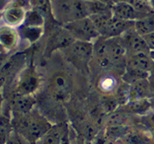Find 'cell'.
<instances>
[{
  "label": "cell",
  "instance_id": "6da1fadb",
  "mask_svg": "<svg viewBox=\"0 0 154 144\" xmlns=\"http://www.w3.org/2000/svg\"><path fill=\"white\" fill-rule=\"evenodd\" d=\"M53 125L35 110L25 115L11 116L12 129L32 144H36Z\"/></svg>",
  "mask_w": 154,
  "mask_h": 144
},
{
  "label": "cell",
  "instance_id": "7a4b0ae2",
  "mask_svg": "<svg viewBox=\"0 0 154 144\" xmlns=\"http://www.w3.org/2000/svg\"><path fill=\"white\" fill-rule=\"evenodd\" d=\"M127 52L120 38L99 37L93 43V56L101 67H108L120 62Z\"/></svg>",
  "mask_w": 154,
  "mask_h": 144
},
{
  "label": "cell",
  "instance_id": "3957f363",
  "mask_svg": "<svg viewBox=\"0 0 154 144\" xmlns=\"http://www.w3.org/2000/svg\"><path fill=\"white\" fill-rule=\"evenodd\" d=\"M52 13L56 23L62 26L88 17L85 0H52Z\"/></svg>",
  "mask_w": 154,
  "mask_h": 144
},
{
  "label": "cell",
  "instance_id": "277c9868",
  "mask_svg": "<svg viewBox=\"0 0 154 144\" xmlns=\"http://www.w3.org/2000/svg\"><path fill=\"white\" fill-rule=\"evenodd\" d=\"M75 40L93 43L101 36L90 17H85L63 25Z\"/></svg>",
  "mask_w": 154,
  "mask_h": 144
},
{
  "label": "cell",
  "instance_id": "5b68a950",
  "mask_svg": "<svg viewBox=\"0 0 154 144\" xmlns=\"http://www.w3.org/2000/svg\"><path fill=\"white\" fill-rule=\"evenodd\" d=\"M30 8L29 0H12L1 12V21L17 28L24 24L27 11Z\"/></svg>",
  "mask_w": 154,
  "mask_h": 144
},
{
  "label": "cell",
  "instance_id": "8992f818",
  "mask_svg": "<svg viewBox=\"0 0 154 144\" xmlns=\"http://www.w3.org/2000/svg\"><path fill=\"white\" fill-rule=\"evenodd\" d=\"M64 51L72 64L77 68L85 69L93 57V43L75 40Z\"/></svg>",
  "mask_w": 154,
  "mask_h": 144
},
{
  "label": "cell",
  "instance_id": "52a82bcc",
  "mask_svg": "<svg viewBox=\"0 0 154 144\" xmlns=\"http://www.w3.org/2000/svg\"><path fill=\"white\" fill-rule=\"evenodd\" d=\"M71 33L62 25L54 24L45 43V52L49 54L56 50H64L75 41Z\"/></svg>",
  "mask_w": 154,
  "mask_h": 144
},
{
  "label": "cell",
  "instance_id": "ba28073f",
  "mask_svg": "<svg viewBox=\"0 0 154 144\" xmlns=\"http://www.w3.org/2000/svg\"><path fill=\"white\" fill-rule=\"evenodd\" d=\"M40 85V79L33 67L24 68L19 74L16 80V95H32Z\"/></svg>",
  "mask_w": 154,
  "mask_h": 144
},
{
  "label": "cell",
  "instance_id": "9c48e42d",
  "mask_svg": "<svg viewBox=\"0 0 154 144\" xmlns=\"http://www.w3.org/2000/svg\"><path fill=\"white\" fill-rule=\"evenodd\" d=\"M128 56L140 53H150V49L143 38L136 32L135 28L125 32L120 37Z\"/></svg>",
  "mask_w": 154,
  "mask_h": 144
},
{
  "label": "cell",
  "instance_id": "30bf717a",
  "mask_svg": "<svg viewBox=\"0 0 154 144\" xmlns=\"http://www.w3.org/2000/svg\"><path fill=\"white\" fill-rule=\"evenodd\" d=\"M0 44L6 53L16 50L20 44V39L16 28L11 27L3 23L0 24Z\"/></svg>",
  "mask_w": 154,
  "mask_h": 144
},
{
  "label": "cell",
  "instance_id": "8fae6325",
  "mask_svg": "<svg viewBox=\"0 0 154 144\" xmlns=\"http://www.w3.org/2000/svg\"><path fill=\"white\" fill-rule=\"evenodd\" d=\"M36 104L32 95H16L11 100L10 110L11 116H21L29 113L34 110Z\"/></svg>",
  "mask_w": 154,
  "mask_h": 144
},
{
  "label": "cell",
  "instance_id": "7c38bea8",
  "mask_svg": "<svg viewBox=\"0 0 154 144\" xmlns=\"http://www.w3.org/2000/svg\"><path fill=\"white\" fill-rule=\"evenodd\" d=\"M50 89L56 100H64L71 91V83L68 78L63 74H55L50 81Z\"/></svg>",
  "mask_w": 154,
  "mask_h": 144
},
{
  "label": "cell",
  "instance_id": "4fadbf2b",
  "mask_svg": "<svg viewBox=\"0 0 154 144\" xmlns=\"http://www.w3.org/2000/svg\"><path fill=\"white\" fill-rule=\"evenodd\" d=\"M111 12L114 18L125 21H136L146 16L138 12L127 2L114 3L111 7Z\"/></svg>",
  "mask_w": 154,
  "mask_h": 144
},
{
  "label": "cell",
  "instance_id": "5bb4252c",
  "mask_svg": "<svg viewBox=\"0 0 154 144\" xmlns=\"http://www.w3.org/2000/svg\"><path fill=\"white\" fill-rule=\"evenodd\" d=\"M134 27L135 21H125L116 19L113 16L101 36L106 38H120L125 32Z\"/></svg>",
  "mask_w": 154,
  "mask_h": 144
},
{
  "label": "cell",
  "instance_id": "9a60e30c",
  "mask_svg": "<svg viewBox=\"0 0 154 144\" xmlns=\"http://www.w3.org/2000/svg\"><path fill=\"white\" fill-rule=\"evenodd\" d=\"M68 125L65 122L54 124L36 144H61L63 134L68 128Z\"/></svg>",
  "mask_w": 154,
  "mask_h": 144
},
{
  "label": "cell",
  "instance_id": "2e32d148",
  "mask_svg": "<svg viewBox=\"0 0 154 144\" xmlns=\"http://www.w3.org/2000/svg\"><path fill=\"white\" fill-rule=\"evenodd\" d=\"M150 94H152V88L149 79L138 80L130 84L128 103L141 99H147Z\"/></svg>",
  "mask_w": 154,
  "mask_h": 144
},
{
  "label": "cell",
  "instance_id": "e0dca14e",
  "mask_svg": "<svg viewBox=\"0 0 154 144\" xmlns=\"http://www.w3.org/2000/svg\"><path fill=\"white\" fill-rule=\"evenodd\" d=\"M20 42L33 44L40 40L44 34L45 28L39 27L26 26L22 24L21 26L17 28Z\"/></svg>",
  "mask_w": 154,
  "mask_h": 144
},
{
  "label": "cell",
  "instance_id": "ac0fdd59",
  "mask_svg": "<svg viewBox=\"0 0 154 144\" xmlns=\"http://www.w3.org/2000/svg\"><path fill=\"white\" fill-rule=\"evenodd\" d=\"M30 7L44 17L46 22H55L52 13V0H29Z\"/></svg>",
  "mask_w": 154,
  "mask_h": 144
},
{
  "label": "cell",
  "instance_id": "d6986e66",
  "mask_svg": "<svg viewBox=\"0 0 154 144\" xmlns=\"http://www.w3.org/2000/svg\"><path fill=\"white\" fill-rule=\"evenodd\" d=\"M134 28L142 37L154 32V12L135 21Z\"/></svg>",
  "mask_w": 154,
  "mask_h": 144
},
{
  "label": "cell",
  "instance_id": "ffe728a7",
  "mask_svg": "<svg viewBox=\"0 0 154 144\" xmlns=\"http://www.w3.org/2000/svg\"><path fill=\"white\" fill-rule=\"evenodd\" d=\"M131 129L129 127L128 124L122 125H106L104 128V132L107 136L113 139L114 141H120Z\"/></svg>",
  "mask_w": 154,
  "mask_h": 144
},
{
  "label": "cell",
  "instance_id": "44dd1931",
  "mask_svg": "<svg viewBox=\"0 0 154 144\" xmlns=\"http://www.w3.org/2000/svg\"><path fill=\"white\" fill-rule=\"evenodd\" d=\"M120 141L122 144H150L151 140L146 134L131 130Z\"/></svg>",
  "mask_w": 154,
  "mask_h": 144
},
{
  "label": "cell",
  "instance_id": "7402d4cb",
  "mask_svg": "<svg viewBox=\"0 0 154 144\" xmlns=\"http://www.w3.org/2000/svg\"><path fill=\"white\" fill-rule=\"evenodd\" d=\"M88 17L100 14L112 13L111 7L102 3L100 0H85Z\"/></svg>",
  "mask_w": 154,
  "mask_h": 144
},
{
  "label": "cell",
  "instance_id": "603a6c76",
  "mask_svg": "<svg viewBox=\"0 0 154 144\" xmlns=\"http://www.w3.org/2000/svg\"><path fill=\"white\" fill-rule=\"evenodd\" d=\"M24 25L31 27H39V28H45V20L40 13L30 8L27 11L25 19L24 21Z\"/></svg>",
  "mask_w": 154,
  "mask_h": 144
},
{
  "label": "cell",
  "instance_id": "cb8c5ba5",
  "mask_svg": "<svg viewBox=\"0 0 154 144\" xmlns=\"http://www.w3.org/2000/svg\"><path fill=\"white\" fill-rule=\"evenodd\" d=\"M119 104L116 97L114 96H105L101 99V108L106 115H109L114 112L118 109Z\"/></svg>",
  "mask_w": 154,
  "mask_h": 144
},
{
  "label": "cell",
  "instance_id": "d4e9b609",
  "mask_svg": "<svg viewBox=\"0 0 154 144\" xmlns=\"http://www.w3.org/2000/svg\"><path fill=\"white\" fill-rule=\"evenodd\" d=\"M127 3L131 5L136 11L144 16L153 13L154 11L152 9L150 3L145 0H127Z\"/></svg>",
  "mask_w": 154,
  "mask_h": 144
},
{
  "label": "cell",
  "instance_id": "484cf974",
  "mask_svg": "<svg viewBox=\"0 0 154 144\" xmlns=\"http://www.w3.org/2000/svg\"><path fill=\"white\" fill-rule=\"evenodd\" d=\"M150 103L148 101L147 99H141L129 103V109L131 112L135 113H143L148 111Z\"/></svg>",
  "mask_w": 154,
  "mask_h": 144
},
{
  "label": "cell",
  "instance_id": "4316f807",
  "mask_svg": "<svg viewBox=\"0 0 154 144\" xmlns=\"http://www.w3.org/2000/svg\"><path fill=\"white\" fill-rule=\"evenodd\" d=\"M116 142H117L114 141L113 139L107 136L104 130H101L95 139L92 141L91 144H116Z\"/></svg>",
  "mask_w": 154,
  "mask_h": 144
},
{
  "label": "cell",
  "instance_id": "83f0119b",
  "mask_svg": "<svg viewBox=\"0 0 154 144\" xmlns=\"http://www.w3.org/2000/svg\"><path fill=\"white\" fill-rule=\"evenodd\" d=\"M70 129V138H71V144H91L89 142L85 141V139L81 138L78 134L75 131L71 125H69Z\"/></svg>",
  "mask_w": 154,
  "mask_h": 144
},
{
  "label": "cell",
  "instance_id": "f1b7e54d",
  "mask_svg": "<svg viewBox=\"0 0 154 144\" xmlns=\"http://www.w3.org/2000/svg\"><path fill=\"white\" fill-rule=\"evenodd\" d=\"M143 38L146 41L147 45L150 49V50H154V32L143 36Z\"/></svg>",
  "mask_w": 154,
  "mask_h": 144
},
{
  "label": "cell",
  "instance_id": "f546056e",
  "mask_svg": "<svg viewBox=\"0 0 154 144\" xmlns=\"http://www.w3.org/2000/svg\"><path fill=\"white\" fill-rule=\"evenodd\" d=\"M11 1L12 0H0V12H2Z\"/></svg>",
  "mask_w": 154,
  "mask_h": 144
},
{
  "label": "cell",
  "instance_id": "4dcf8cb0",
  "mask_svg": "<svg viewBox=\"0 0 154 144\" xmlns=\"http://www.w3.org/2000/svg\"><path fill=\"white\" fill-rule=\"evenodd\" d=\"M150 76H149V79L152 81H154V62L152 61V64L151 69H150Z\"/></svg>",
  "mask_w": 154,
  "mask_h": 144
},
{
  "label": "cell",
  "instance_id": "1f68e13d",
  "mask_svg": "<svg viewBox=\"0 0 154 144\" xmlns=\"http://www.w3.org/2000/svg\"><path fill=\"white\" fill-rule=\"evenodd\" d=\"M101 2L102 3H106L107 5H109V7H112V6L114 5V2H113V0H100Z\"/></svg>",
  "mask_w": 154,
  "mask_h": 144
},
{
  "label": "cell",
  "instance_id": "d6a6232c",
  "mask_svg": "<svg viewBox=\"0 0 154 144\" xmlns=\"http://www.w3.org/2000/svg\"><path fill=\"white\" fill-rule=\"evenodd\" d=\"M149 56L151 58V59L154 62V50H150V53H149Z\"/></svg>",
  "mask_w": 154,
  "mask_h": 144
},
{
  "label": "cell",
  "instance_id": "836d02e7",
  "mask_svg": "<svg viewBox=\"0 0 154 144\" xmlns=\"http://www.w3.org/2000/svg\"><path fill=\"white\" fill-rule=\"evenodd\" d=\"M150 81V80H149ZM150 83H151V88H152V94L154 96V81L151 82L150 81Z\"/></svg>",
  "mask_w": 154,
  "mask_h": 144
},
{
  "label": "cell",
  "instance_id": "e575fe53",
  "mask_svg": "<svg viewBox=\"0 0 154 144\" xmlns=\"http://www.w3.org/2000/svg\"><path fill=\"white\" fill-rule=\"evenodd\" d=\"M5 50H4V49L3 48V46L2 45L0 44V54H3V53H5Z\"/></svg>",
  "mask_w": 154,
  "mask_h": 144
},
{
  "label": "cell",
  "instance_id": "d590c367",
  "mask_svg": "<svg viewBox=\"0 0 154 144\" xmlns=\"http://www.w3.org/2000/svg\"><path fill=\"white\" fill-rule=\"evenodd\" d=\"M113 2L114 3H123V2H127V0H113Z\"/></svg>",
  "mask_w": 154,
  "mask_h": 144
},
{
  "label": "cell",
  "instance_id": "8d00e7d4",
  "mask_svg": "<svg viewBox=\"0 0 154 144\" xmlns=\"http://www.w3.org/2000/svg\"><path fill=\"white\" fill-rule=\"evenodd\" d=\"M149 3H150V6H151L152 9L154 11V0H150V1H149Z\"/></svg>",
  "mask_w": 154,
  "mask_h": 144
},
{
  "label": "cell",
  "instance_id": "74e56055",
  "mask_svg": "<svg viewBox=\"0 0 154 144\" xmlns=\"http://www.w3.org/2000/svg\"><path fill=\"white\" fill-rule=\"evenodd\" d=\"M2 23V21H1V12H0V24Z\"/></svg>",
  "mask_w": 154,
  "mask_h": 144
},
{
  "label": "cell",
  "instance_id": "f35d334b",
  "mask_svg": "<svg viewBox=\"0 0 154 144\" xmlns=\"http://www.w3.org/2000/svg\"><path fill=\"white\" fill-rule=\"evenodd\" d=\"M145 1H148V2H149V1H150V0H145Z\"/></svg>",
  "mask_w": 154,
  "mask_h": 144
}]
</instances>
